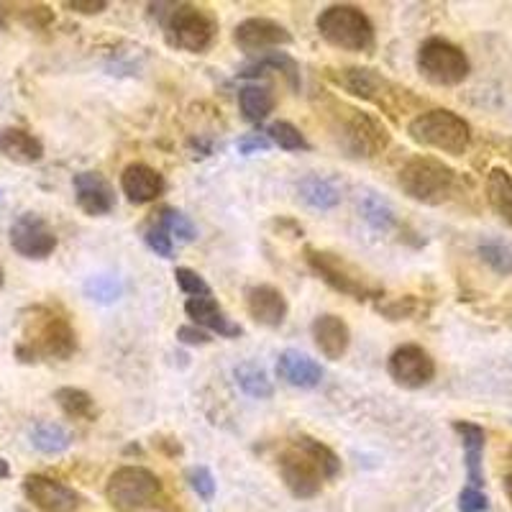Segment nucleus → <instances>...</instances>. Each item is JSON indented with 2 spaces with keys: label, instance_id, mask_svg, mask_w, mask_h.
<instances>
[{
  "label": "nucleus",
  "instance_id": "obj_21",
  "mask_svg": "<svg viewBox=\"0 0 512 512\" xmlns=\"http://www.w3.org/2000/svg\"><path fill=\"white\" fill-rule=\"evenodd\" d=\"M313 341L318 346V351L326 359L338 361L341 356L349 351L351 346V328L344 318H338V315L326 313V315H318L313 320Z\"/></svg>",
  "mask_w": 512,
  "mask_h": 512
},
{
  "label": "nucleus",
  "instance_id": "obj_16",
  "mask_svg": "<svg viewBox=\"0 0 512 512\" xmlns=\"http://www.w3.org/2000/svg\"><path fill=\"white\" fill-rule=\"evenodd\" d=\"M164 177L159 175L157 169L149 167L144 162L128 164L121 172V190L128 198V203L134 205H146L154 203L157 198L164 195Z\"/></svg>",
  "mask_w": 512,
  "mask_h": 512
},
{
  "label": "nucleus",
  "instance_id": "obj_1",
  "mask_svg": "<svg viewBox=\"0 0 512 512\" xmlns=\"http://www.w3.org/2000/svg\"><path fill=\"white\" fill-rule=\"evenodd\" d=\"M77 351V333L70 318L52 305H31L21 320V341L13 354L21 364L41 359L67 361Z\"/></svg>",
  "mask_w": 512,
  "mask_h": 512
},
{
  "label": "nucleus",
  "instance_id": "obj_24",
  "mask_svg": "<svg viewBox=\"0 0 512 512\" xmlns=\"http://www.w3.org/2000/svg\"><path fill=\"white\" fill-rule=\"evenodd\" d=\"M239 105L241 113L249 123H262L267 121L269 113L274 111L277 98H274V90L269 85H259V82H249L239 90Z\"/></svg>",
  "mask_w": 512,
  "mask_h": 512
},
{
  "label": "nucleus",
  "instance_id": "obj_34",
  "mask_svg": "<svg viewBox=\"0 0 512 512\" xmlns=\"http://www.w3.org/2000/svg\"><path fill=\"white\" fill-rule=\"evenodd\" d=\"M267 139L272 144H277L285 152H308L310 141L305 139V134L297 126H292L290 121H277L267 128Z\"/></svg>",
  "mask_w": 512,
  "mask_h": 512
},
{
  "label": "nucleus",
  "instance_id": "obj_12",
  "mask_svg": "<svg viewBox=\"0 0 512 512\" xmlns=\"http://www.w3.org/2000/svg\"><path fill=\"white\" fill-rule=\"evenodd\" d=\"M11 246L18 256L41 262L57 249V233L39 213H24L11 226Z\"/></svg>",
  "mask_w": 512,
  "mask_h": 512
},
{
  "label": "nucleus",
  "instance_id": "obj_29",
  "mask_svg": "<svg viewBox=\"0 0 512 512\" xmlns=\"http://www.w3.org/2000/svg\"><path fill=\"white\" fill-rule=\"evenodd\" d=\"M54 400H57L59 410H62L67 418H75V420L98 418L95 400L90 397V392L80 390V387H59V390L54 392Z\"/></svg>",
  "mask_w": 512,
  "mask_h": 512
},
{
  "label": "nucleus",
  "instance_id": "obj_38",
  "mask_svg": "<svg viewBox=\"0 0 512 512\" xmlns=\"http://www.w3.org/2000/svg\"><path fill=\"white\" fill-rule=\"evenodd\" d=\"M144 241L146 246H149L157 256H162V259H172V254H175V239H172V236L164 231L162 223H157L154 218L152 223L144 228Z\"/></svg>",
  "mask_w": 512,
  "mask_h": 512
},
{
  "label": "nucleus",
  "instance_id": "obj_44",
  "mask_svg": "<svg viewBox=\"0 0 512 512\" xmlns=\"http://www.w3.org/2000/svg\"><path fill=\"white\" fill-rule=\"evenodd\" d=\"M177 341H182L187 346H208L213 338H210L208 331H203L198 326H182L177 328Z\"/></svg>",
  "mask_w": 512,
  "mask_h": 512
},
{
  "label": "nucleus",
  "instance_id": "obj_32",
  "mask_svg": "<svg viewBox=\"0 0 512 512\" xmlns=\"http://www.w3.org/2000/svg\"><path fill=\"white\" fill-rule=\"evenodd\" d=\"M477 256L500 277L512 274V244L505 239H482L477 244Z\"/></svg>",
  "mask_w": 512,
  "mask_h": 512
},
{
  "label": "nucleus",
  "instance_id": "obj_2",
  "mask_svg": "<svg viewBox=\"0 0 512 512\" xmlns=\"http://www.w3.org/2000/svg\"><path fill=\"white\" fill-rule=\"evenodd\" d=\"M154 8H159V24H162L164 36L175 49L203 54L213 47L218 36V21L213 18V13L200 6H192V3H164L167 11H162V3Z\"/></svg>",
  "mask_w": 512,
  "mask_h": 512
},
{
  "label": "nucleus",
  "instance_id": "obj_36",
  "mask_svg": "<svg viewBox=\"0 0 512 512\" xmlns=\"http://www.w3.org/2000/svg\"><path fill=\"white\" fill-rule=\"evenodd\" d=\"M377 313L384 315L387 320H413L420 313H425V305L420 303L418 297L405 295L397 297V300H390V303H379Z\"/></svg>",
  "mask_w": 512,
  "mask_h": 512
},
{
  "label": "nucleus",
  "instance_id": "obj_22",
  "mask_svg": "<svg viewBox=\"0 0 512 512\" xmlns=\"http://www.w3.org/2000/svg\"><path fill=\"white\" fill-rule=\"evenodd\" d=\"M277 377L290 384V387L313 390L323 382V367L315 359H310L308 354L290 349L282 351L280 359H277Z\"/></svg>",
  "mask_w": 512,
  "mask_h": 512
},
{
  "label": "nucleus",
  "instance_id": "obj_3",
  "mask_svg": "<svg viewBox=\"0 0 512 512\" xmlns=\"http://www.w3.org/2000/svg\"><path fill=\"white\" fill-rule=\"evenodd\" d=\"M315 26H318V34L341 52L367 54L372 52L374 41H377L372 18L351 3H336V6L323 8Z\"/></svg>",
  "mask_w": 512,
  "mask_h": 512
},
{
  "label": "nucleus",
  "instance_id": "obj_41",
  "mask_svg": "<svg viewBox=\"0 0 512 512\" xmlns=\"http://www.w3.org/2000/svg\"><path fill=\"white\" fill-rule=\"evenodd\" d=\"M175 282H177V287H180V290L185 292V295H190V297L210 295L208 282H205L203 277H200V274L195 272V269H190V267H177L175 269Z\"/></svg>",
  "mask_w": 512,
  "mask_h": 512
},
{
  "label": "nucleus",
  "instance_id": "obj_28",
  "mask_svg": "<svg viewBox=\"0 0 512 512\" xmlns=\"http://www.w3.org/2000/svg\"><path fill=\"white\" fill-rule=\"evenodd\" d=\"M487 200L497 216L512 226V175L505 169H492L487 177Z\"/></svg>",
  "mask_w": 512,
  "mask_h": 512
},
{
  "label": "nucleus",
  "instance_id": "obj_31",
  "mask_svg": "<svg viewBox=\"0 0 512 512\" xmlns=\"http://www.w3.org/2000/svg\"><path fill=\"white\" fill-rule=\"evenodd\" d=\"M295 443L303 448L310 459L315 461V466H318L320 474H323V479H326V482L328 479H336L338 474H341V459H338L336 451H333V448H328L326 443H320L318 438H313V436H297Z\"/></svg>",
  "mask_w": 512,
  "mask_h": 512
},
{
  "label": "nucleus",
  "instance_id": "obj_42",
  "mask_svg": "<svg viewBox=\"0 0 512 512\" xmlns=\"http://www.w3.org/2000/svg\"><path fill=\"white\" fill-rule=\"evenodd\" d=\"M487 510H489V500L487 495H484V489L469 487V484H466L459 495V512H487Z\"/></svg>",
  "mask_w": 512,
  "mask_h": 512
},
{
  "label": "nucleus",
  "instance_id": "obj_15",
  "mask_svg": "<svg viewBox=\"0 0 512 512\" xmlns=\"http://www.w3.org/2000/svg\"><path fill=\"white\" fill-rule=\"evenodd\" d=\"M75 185V200L85 216H108L116 208V190L100 172H80L72 180Z\"/></svg>",
  "mask_w": 512,
  "mask_h": 512
},
{
  "label": "nucleus",
  "instance_id": "obj_13",
  "mask_svg": "<svg viewBox=\"0 0 512 512\" xmlns=\"http://www.w3.org/2000/svg\"><path fill=\"white\" fill-rule=\"evenodd\" d=\"M24 495L41 512H77L85 502L75 487L44 474H29L24 479Z\"/></svg>",
  "mask_w": 512,
  "mask_h": 512
},
{
  "label": "nucleus",
  "instance_id": "obj_40",
  "mask_svg": "<svg viewBox=\"0 0 512 512\" xmlns=\"http://www.w3.org/2000/svg\"><path fill=\"white\" fill-rule=\"evenodd\" d=\"M16 18L26 29L41 31L47 29L49 24L54 21V11L49 6H41V3H34V6H21L16 11Z\"/></svg>",
  "mask_w": 512,
  "mask_h": 512
},
{
  "label": "nucleus",
  "instance_id": "obj_9",
  "mask_svg": "<svg viewBox=\"0 0 512 512\" xmlns=\"http://www.w3.org/2000/svg\"><path fill=\"white\" fill-rule=\"evenodd\" d=\"M418 72L438 88H456L469 77L472 64L461 47L448 39L433 36L425 39L418 49Z\"/></svg>",
  "mask_w": 512,
  "mask_h": 512
},
{
  "label": "nucleus",
  "instance_id": "obj_45",
  "mask_svg": "<svg viewBox=\"0 0 512 512\" xmlns=\"http://www.w3.org/2000/svg\"><path fill=\"white\" fill-rule=\"evenodd\" d=\"M64 8L82 13V16H95V13H103L108 8V0H67Z\"/></svg>",
  "mask_w": 512,
  "mask_h": 512
},
{
  "label": "nucleus",
  "instance_id": "obj_6",
  "mask_svg": "<svg viewBox=\"0 0 512 512\" xmlns=\"http://www.w3.org/2000/svg\"><path fill=\"white\" fill-rule=\"evenodd\" d=\"M397 182H400L402 192L413 198L415 203L443 205L446 200L454 198L459 175L441 159L423 154V157H413L410 162L402 164Z\"/></svg>",
  "mask_w": 512,
  "mask_h": 512
},
{
  "label": "nucleus",
  "instance_id": "obj_19",
  "mask_svg": "<svg viewBox=\"0 0 512 512\" xmlns=\"http://www.w3.org/2000/svg\"><path fill=\"white\" fill-rule=\"evenodd\" d=\"M454 431L459 433L461 446H464V464H466V482L469 487H484V446H487V433L482 425L472 420H456Z\"/></svg>",
  "mask_w": 512,
  "mask_h": 512
},
{
  "label": "nucleus",
  "instance_id": "obj_48",
  "mask_svg": "<svg viewBox=\"0 0 512 512\" xmlns=\"http://www.w3.org/2000/svg\"><path fill=\"white\" fill-rule=\"evenodd\" d=\"M3 285H6V272H3V267H0V290H3Z\"/></svg>",
  "mask_w": 512,
  "mask_h": 512
},
{
  "label": "nucleus",
  "instance_id": "obj_10",
  "mask_svg": "<svg viewBox=\"0 0 512 512\" xmlns=\"http://www.w3.org/2000/svg\"><path fill=\"white\" fill-rule=\"evenodd\" d=\"M387 372L405 390H420L436 379V361L423 346L402 344L387 359Z\"/></svg>",
  "mask_w": 512,
  "mask_h": 512
},
{
  "label": "nucleus",
  "instance_id": "obj_14",
  "mask_svg": "<svg viewBox=\"0 0 512 512\" xmlns=\"http://www.w3.org/2000/svg\"><path fill=\"white\" fill-rule=\"evenodd\" d=\"M233 41L241 52L262 57V54L292 44V34L272 18H246L233 29Z\"/></svg>",
  "mask_w": 512,
  "mask_h": 512
},
{
  "label": "nucleus",
  "instance_id": "obj_11",
  "mask_svg": "<svg viewBox=\"0 0 512 512\" xmlns=\"http://www.w3.org/2000/svg\"><path fill=\"white\" fill-rule=\"evenodd\" d=\"M277 469H280V477L285 482V487L290 489L297 500H310V497H315L320 492V487H323V482H326L318 466H315V461L295 441L280 454Z\"/></svg>",
  "mask_w": 512,
  "mask_h": 512
},
{
  "label": "nucleus",
  "instance_id": "obj_26",
  "mask_svg": "<svg viewBox=\"0 0 512 512\" xmlns=\"http://www.w3.org/2000/svg\"><path fill=\"white\" fill-rule=\"evenodd\" d=\"M297 192L315 210H331L341 203V190L331 180H326V177L308 175L305 180H300Z\"/></svg>",
  "mask_w": 512,
  "mask_h": 512
},
{
  "label": "nucleus",
  "instance_id": "obj_5",
  "mask_svg": "<svg viewBox=\"0 0 512 512\" xmlns=\"http://www.w3.org/2000/svg\"><path fill=\"white\" fill-rule=\"evenodd\" d=\"M305 262L320 280L326 282L331 290L341 292V295L354 297V300H379L384 295V287L374 277L361 272L356 264H351L349 259H344L336 251L308 246L305 249Z\"/></svg>",
  "mask_w": 512,
  "mask_h": 512
},
{
  "label": "nucleus",
  "instance_id": "obj_25",
  "mask_svg": "<svg viewBox=\"0 0 512 512\" xmlns=\"http://www.w3.org/2000/svg\"><path fill=\"white\" fill-rule=\"evenodd\" d=\"M264 70H274L282 72L285 80L290 82L292 90H300V67H297L295 59L285 52H267L262 57H256L249 67L239 72V77H259L264 75Z\"/></svg>",
  "mask_w": 512,
  "mask_h": 512
},
{
  "label": "nucleus",
  "instance_id": "obj_37",
  "mask_svg": "<svg viewBox=\"0 0 512 512\" xmlns=\"http://www.w3.org/2000/svg\"><path fill=\"white\" fill-rule=\"evenodd\" d=\"M121 292V282L116 277H108V274H98V277H90L85 282V295L95 300V303H113V300L121 297Z\"/></svg>",
  "mask_w": 512,
  "mask_h": 512
},
{
  "label": "nucleus",
  "instance_id": "obj_7",
  "mask_svg": "<svg viewBox=\"0 0 512 512\" xmlns=\"http://www.w3.org/2000/svg\"><path fill=\"white\" fill-rule=\"evenodd\" d=\"M336 136L351 157H377L390 146V131L372 113L336 103Z\"/></svg>",
  "mask_w": 512,
  "mask_h": 512
},
{
  "label": "nucleus",
  "instance_id": "obj_33",
  "mask_svg": "<svg viewBox=\"0 0 512 512\" xmlns=\"http://www.w3.org/2000/svg\"><path fill=\"white\" fill-rule=\"evenodd\" d=\"M154 221L162 223L164 231L172 236V239L177 241H195L198 239V226L192 223L190 216H185L182 210L172 208V205H164V208H159L157 213H154Z\"/></svg>",
  "mask_w": 512,
  "mask_h": 512
},
{
  "label": "nucleus",
  "instance_id": "obj_43",
  "mask_svg": "<svg viewBox=\"0 0 512 512\" xmlns=\"http://www.w3.org/2000/svg\"><path fill=\"white\" fill-rule=\"evenodd\" d=\"M239 152L244 154V157H251V154H259V152H269V146H272V141L267 139V134H246L239 139Z\"/></svg>",
  "mask_w": 512,
  "mask_h": 512
},
{
  "label": "nucleus",
  "instance_id": "obj_50",
  "mask_svg": "<svg viewBox=\"0 0 512 512\" xmlns=\"http://www.w3.org/2000/svg\"><path fill=\"white\" fill-rule=\"evenodd\" d=\"M0 195H3V190H0Z\"/></svg>",
  "mask_w": 512,
  "mask_h": 512
},
{
  "label": "nucleus",
  "instance_id": "obj_23",
  "mask_svg": "<svg viewBox=\"0 0 512 512\" xmlns=\"http://www.w3.org/2000/svg\"><path fill=\"white\" fill-rule=\"evenodd\" d=\"M0 154L16 164H36L44 159V144L26 128L8 126L0 131Z\"/></svg>",
  "mask_w": 512,
  "mask_h": 512
},
{
  "label": "nucleus",
  "instance_id": "obj_17",
  "mask_svg": "<svg viewBox=\"0 0 512 512\" xmlns=\"http://www.w3.org/2000/svg\"><path fill=\"white\" fill-rule=\"evenodd\" d=\"M246 310L259 326L280 328L285 323L290 305L287 297L272 285H254L246 290Z\"/></svg>",
  "mask_w": 512,
  "mask_h": 512
},
{
  "label": "nucleus",
  "instance_id": "obj_18",
  "mask_svg": "<svg viewBox=\"0 0 512 512\" xmlns=\"http://www.w3.org/2000/svg\"><path fill=\"white\" fill-rule=\"evenodd\" d=\"M338 88H344L346 93H351L354 98L372 100V103L387 105L390 98V82L384 80L379 72L369 70V67H346L338 75H331Z\"/></svg>",
  "mask_w": 512,
  "mask_h": 512
},
{
  "label": "nucleus",
  "instance_id": "obj_20",
  "mask_svg": "<svg viewBox=\"0 0 512 512\" xmlns=\"http://www.w3.org/2000/svg\"><path fill=\"white\" fill-rule=\"evenodd\" d=\"M185 313L187 318L195 320V326L208 328V331L218 333L223 338H239L244 333V328L239 323H233L223 308L218 305V300L213 295H203V297H190L185 303Z\"/></svg>",
  "mask_w": 512,
  "mask_h": 512
},
{
  "label": "nucleus",
  "instance_id": "obj_35",
  "mask_svg": "<svg viewBox=\"0 0 512 512\" xmlns=\"http://www.w3.org/2000/svg\"><path fill=\"white\" fill-rule=\"evenodd\" d=\"M361 216H364V221H367L374 231H382V233L395 228L397 223L390 205L384 203V200H379L377 195H367V198L361 200Z\"/></svg>",
  "mask_w": 512,
  "mask_h": 512
},
{
  "label": "nucleus",
  "instance_id": "obj_46",
  "mask_svg": "<svg viewBox=\"0 0 512 512\" xmlns=\"http://www.w3.org/2000/svg\"><path fill=\"white\" fill-rule=\"evenodd\" d=\"M8 477H11V464L0 456V479H8Z\"/></svg>",
  "mask_w": 512,
  "mask_h": 512
},
{
  "label": "nucleus",
  "instance_id": "obj_30",
  "mask_svg": "<svg viewBox=\"0 0 512 512\" xmlns=\"http://www.w3.org/2000/svg\"><path fill=\"white\" fill-rule=\"evenodd\" d=\"M233 377H236V384H239L244 395L254 397V400H269L274 395L272 379L267 377L259 364L254 361H246V364H239V367L233 369Z\"/></svg>",
  "mask_w": 512,
  "mask_h": 512
},
{
  "label": "nucleus",
  "instance_id": "obj_27",
  "mask_svg": "<svg viewBox=\"0 0 512 512\" xmlns=\"http://www.w3.org/2000/svg\"><path fill=\"white\" fill-rule=\"evenodd\" d=\"M31 446L39 451V454L47 456H57L64 454L67 448L72 446V433L59 423H36L31 428Z\"/></svg>",
  "mask_w": 512,
  "mask_h": 512
},
{
  "label": "nucleus",
  "instance_id": "obj_8",
  "mask_svg": "<svg viewBox=\"0 0 512 512\" xmlns=\"http://www.w3.org/2000/svg\"><path fill=\"white\" fill-rule=\"evenodd\" d=\"M162 495V479L144 466H121L108 477L105 500L116 512H139Z\"/></svg>",
  "mask_w": 512,
  "mask_h": 512
},
{
  "label": "nucleus",
  "instance_id": "obj_39",
  "mask_svg": "<svg viewBox=\"0 0 512 512\" xmlns=\"http://www.w3.org/2000/svg\"><path fill=\"white\" fill-rule=\"evenodd\" d=\"M185 477H187V484H190V489L200 497V500L210 502L213 497H216V479H213L208 466H190Z\"/></svg>",
  "mask_w": 512,
  "mask_h": 512
},
{
  "label": "nucleus",
  "instance_id": "obj_49",
  "mask_svg": "<svg viewBox=\"0 0 512 512\" xmlns=\"http://www.w3.org/2000/svg\"><path fill=\"white\" fill-rule=\"evenodd\" d=\"M507 456H510V461H512V446H510V451H507Z\"/></svg>",
  "mask_w": 512,
  "mask_h": 512
},
{
  "label": "nucleus",
  "instance_id": "obj_47",
  "mask_svg": "<svg viewBox=\"0 0 512 512\" xmlns=\"http://www.w3.org/2000/svg\"><path fill=\"white\" fill-rule=\"evenodd\" d=\"M502 487H505V495H507V500H510V505H512V474H507L505 482H502Z\"/></svg>",
  "mask_w": 512,
  "mask_h": 512
},
{
  "label": "nucleus",
  "instance_id": "obj_4",
  "mask_svg": "<svg viewBox=\"0 0 512 512\" xmlns=\"http://www.w3.org/2000/svg\"><path fill=\"white\" fill-rule=\"evenodd\" d=\"M408 134L415 144L436 152L461 157L472 144V126L459 113L448 108H431L408 123Z\"/></svg>",
  "mask_w": 512,
  "mask_h": 512
}]
</instances>
